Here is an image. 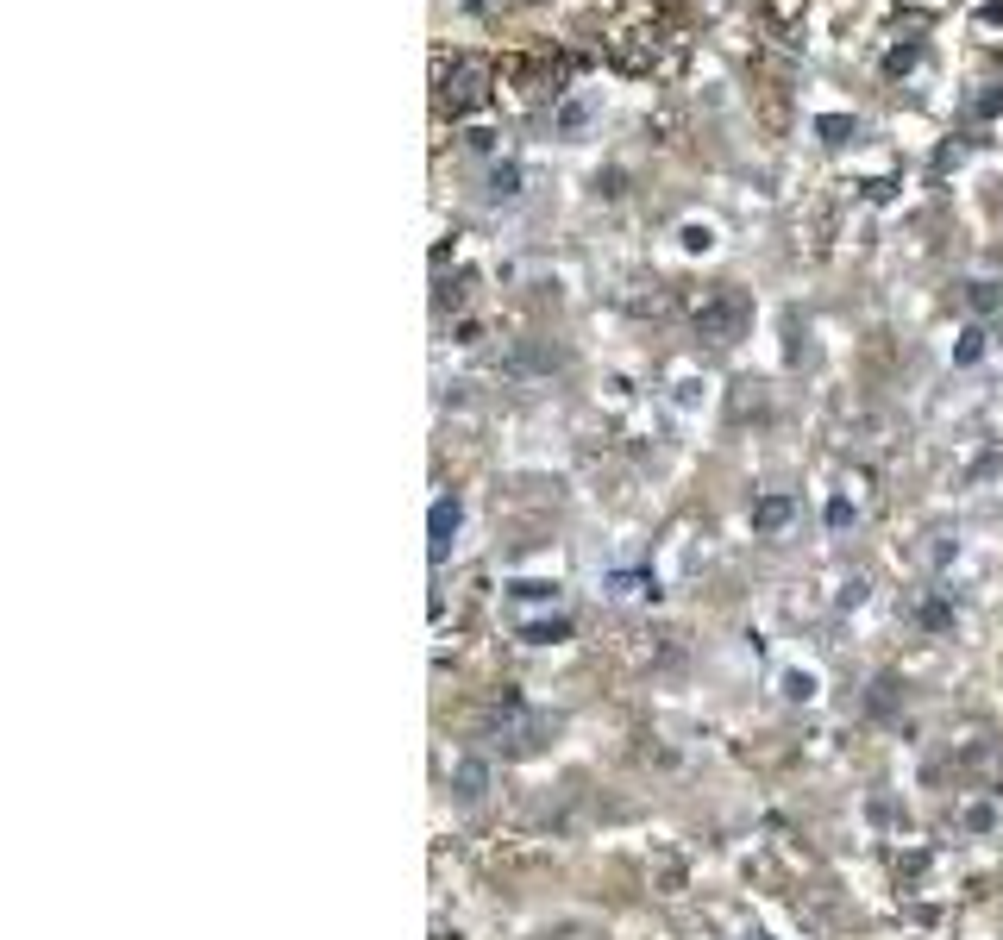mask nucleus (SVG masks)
Listing matches in <instances>:
<instances>
[{
    "mask_svg": "<svg viewBox=\"0 0 1003 940\" xmlns=\"http://www.w3.org/2000/svg\"><path fill=\"white\" fill-rule=\"evenodd\" d=\"M583 120H590L583 107H565V113H558V126H565V132H583Z\"/></svg>",
    "mask_w": 1003,
    "mask_h": 940,
    "instance_id": "f257e3e1",
    "label": "nucleus"
}]
</instances>
